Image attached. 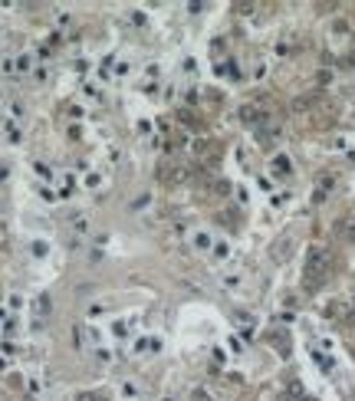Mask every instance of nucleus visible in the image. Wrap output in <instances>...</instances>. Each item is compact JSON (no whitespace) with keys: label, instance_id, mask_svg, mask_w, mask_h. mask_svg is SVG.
<instances>
[{"label":"nucleus","instance_id":"nucleus-3","mask_svg":"<svg viewBox=\"0 0 355 401\" xmlns=\"http://www.w3.org/2000/svg\"><path fill=\"white\" fill-rule=\"evenodd\" d=\"M280 135H283V128H280V122H273V118H267L263 125H257V142L260 145H273Z\"/></svg>","mask_w":355,"mask_h":401},{"label":"nucleus","instance_id":"nucleus-6","mask_svg":"<svg viewBox=\"0 0 355 401\" xmlns=\"http://www.w3.org/2000/svg\"><path fill=\"white\" fill-rule=\"evenodd\" d=\"M273 171H276V174H290V171H293V161H290L286 155H276V158H273Z\"/></svg>","mask_w":355,"mask_h":401},{"label":"nucleus","instance_id":"nucleus-1","mask_svg":"<svg viewBox=\"0 0 355 401\" xmlns=\"http://www.w3.org/2000/svg\"><path fill=\"white\" fill-rule=\"evenodd\" d=\"M329 267H332V253L326 247H309L306 250V290H319L326 283Z\"/></svg>","mask_w":355,"mask_h":401},{"label":"nucleus","instance_id":"nucleus-13","mask_svg":"<svg viewBox=\"0 0 355 401\" xmlns=\"http://www.w3.org/2000/svg\"><path fill=\"white\" fill-rule=\"evenodd\" d=\"M36 313H49V296H39V306H36Z\"/></svg>","mask_w":355,"mask_h":401},{"label":"nucleus","instance_id":"nucleus-12","mask_svg":"<svg viewBox=\"0 0 355 401\" xmlns=\"http://www.w3.org/2000/svg\"><path fill=\"white\" fill-rule=\"evenodd\" d=\"M76 401H105V398H102V395H89V392H82Z\"/></svg>","mask_w":355,"mask_h":401},{"label":"nucleus","instance_id":"nucleus-5","mask_svg":"<svg viewBox=\"0 0 355 401\" xmlns=\"http://www.w3.org/2000/svg\"><path fill=\"white\" fill-rule=\"evenodd\" d=\"M339 237L346 244H355V220H342L339 224Z\"/></svg>","mask_w":355,"mask_h":401},{"label":"nucleus","instance_id":"nucleus-2","mask_svg":"<svg viewBox=\"0 0 355 401\" xmlns=\"http://www.w3.org/2000/svg\"><path fill=\"white\" fill-rule=\"evenodd\" d=\"M237 118H240V122H247V125H253V128H257V125H263V122H267V112H260V109H257V105H253V102H247V105H240V109H237Z\"/></svg>","mask_w":355,"mask_h":401},{"label":"nucleus","instance_id":"nucleus-7","mask_svg":"<svg viewBox=\"0 0 355 401\" xmlns=\"http://www.w3.org/2000/svg\"><path fill=\"white\" fill-rule=\"evenodd\" d=\"M286 247H290V237H286V240H276V247H273V260H286V257H290V250H286Z\"/></svg>","mask_w":355,"mask_h":401},{"label":"nucleus","instance_id":"nucleus-8","mask_svg":"<svg viewBox=\"0 0 355 401\" xmlns=\"http://www.w3.org/2000/svg\"><path fill=\"white\" fill-rule=\"evenodd\" d=\"M313 102H316L313 95H300V99H293V112H306Z\"/></svg>","mask_w":355,"mask_h":401},{"label":"nucleus","instance_id":"nucleus-9","mask_svg":"<svg viewBox=\"0 0 355 401\" xmlns=\"http://www.w3.org/2000/svg\"><path fill=\"white\" fill-rule=\"evenodd\" d=\"M194 247L197 250H207V247H214V240L207 234H194Z\"/></svg>","mask_w":355,"mask_h":401},{"label":"nucleus","instance_id":"nucleus-10","mask_svg":"<svg viewBox=\"0 0 355 401\" xmlns=\"http://www.w3.org/2000/svg\"><path fill=\"white\" fill-rule=\"evenodd\" d=\"M211 191H214V194H230V181H214Z\"/></svg>","mask_w":355,"mask_h":401},{"label":"nucleus","instance_id":"nucleus-4","mask_svg":"<svg viewBox=\"0 0 355 401\" xmlns=\"http://www.w3.org/2000/svg\"><path fill=\"white\" fill-rule=\"evenodd\" d=\"M86 234H89V214H76L69 227V247H79Z\"/></svg>","mask_w":355,"mask_h":401},{"label":"nucleus","instance_id":"nucleus-14","mask_svg":"<svg viewBox=\"0 0 355 401\" xmlns=\"http://www.w3.org/2000/svg\"><path fill=\"white\" fill-rule=\"evenodd\" d=\"M332 33H349V23H346V20H339V23L332 26Z\"/></svg>","mask_w":355,"mask_h":401},{"label":"nucleus","instance_id":"nucleus-11","mask_svg":"<svg viewBox=\"0 0 355 401\" xmlns=\"http://www.w3.org/2000/svg\"><path fill=\"white\" fill-rule=\"evenodd\" d=\"M227 253H230V247H227V244H214V257H221V260H224Z\"/></svg>","mask_w":355,"mask_h":401}]
</instances>
